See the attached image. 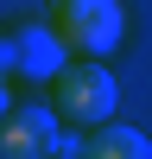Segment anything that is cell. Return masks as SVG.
I'll return each instance as SVG.
<instances>
[{
  "mask_svg": "<svg viewBox=\"0 0 152 159\" xmlns=\"http://www.w3.org/2000/svg\"><path fill=\"white\" fill-rule=\"evenodd\" d=\"M44 19L63 38V51L82 64H101L108 51H120V32H127L120 0H44Z\"/></svg>",
  "mask_w": 152,
  "mask_h": 159,
  "instance_id": "obj_1",
  "label": "cell"
},
{
  "mask_svg": "<svg viewBox=\"0 0 152 159\" xmlns=\"http://www.w3.org/2000/svg\"><path fill=\"white\" fill-rule=\"evenodd\" d=\"M114 102H120V89H114L108 64H82V57H76L70 70L51 83V108H57V121L76 127V134L108 127V121H114Z\"/></svg>",
  "mask_w": 152,
  "mask_h": 159,
  "instance_id": "obj_2",
  "label": "cell"
},
{
  "mask_svg": "<svg viewBox=\"0 0 152 159\" xmlns=\"http://www.w3.org/2000/svg\"><path fill=\"white\" fill-rule=\"evenodd\" d=\"M70 51H63V38L51 32V19H25L6 32V83L13 89H51L63 70H70Z\"/></svg>",
  "mask_w": 152,
  "mask_h": 159,
  "instance_id": "obj_3",
  "label": "cell"
},
{
  "mask_svg": "<svg viewBox=\"0 0 152 159\" xmlns=\"http://www.w3.org/2000/svg\"><path fill=\"white\" fill-rule=\"evenodd\" d=\"M63 153V121L51 102H13L0 121V159H57Z\"/></svg>",
  "mask_w": 152,
  "mask_h": 159,
  "instance_id": "obj_4",
  "label": "cell"
},
{
  "mask_svg": "<svg viewBox=\"0 0 152 159\" xmlns=\"http://www.w3.org/2000/svg\"><path fill=\"white\" fill-rule=\"evenodd\" d=\"M82 159H152V140L139 127H127V121H108V127H95L82 140Z\"/></svg>",
  "mask_w": 152,
  "mask_h": 159,
  "instance_id": "obj_5",
  "label": "cell"
}]
</instances>
